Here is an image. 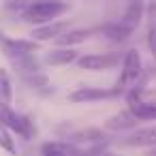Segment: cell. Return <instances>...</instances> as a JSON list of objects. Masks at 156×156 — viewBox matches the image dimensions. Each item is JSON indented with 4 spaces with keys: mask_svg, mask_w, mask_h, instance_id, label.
<instances>
[{
    "mask_svg": "<svg viewBox=\"0 0 156 156\" xmlns=\"http://www.w3.org/2000/svg\"><path fill=\"white\" fill-rule=\"evenodd\" d=\"M69 30H71V22L69 20H56V22H49V24H43V26H34L32 32H30V39L37 41V43L56 41L62 34H66Z\"/></svg>",
    "mask_w": 156,
    "mask_h": 156,
    "instance_id": "obj_8",
    "label": "cell"
},
{
    "mask_svg": "<svg viewBox=\"0 0 156 156\" xmlns=\"http://www.w3.org/2000/svg\"><path fill=\"white\" fill-rule=\"evenodd\" d=\"M22 81L32 90V92H37V94H51L54 92V88H51V83H49V79H47V75L45 73H32V75H24L22 77Z\"/></svg>",
    "mask_w": 156,
    "mask_h": 156,
    "instance_id": "obj_16",
    "label": "cell"
},
{
    "mask_svg": "<svg viewBox=\"0 0 156 156\" xmlns=\"http://www.w3.org/2000/svg\"><path fill=\"white\" fill-rule=\"evenodd\" d=\"M122 90L115 86V88H92V86H83V88H77L75 92L69 94V101L73 103H98V101H107V98H115L120 96Z\"/></svg>",
    "mask_w": 156,
    "mask_h": 156,
    "instance_id": "obj_5",
    "label": "cell"
},
{
    "mask_svg": "<svg viewBox=\"0 0 156 156\" xmlns=\"http://www.w3.org/2000/svg\"><path fill=\"white\" fill-rule=\"evenodd\" d=\"M145 13H147V37H145V41H147V49H150L152 58L156 60V2L147 5Z\"/></svg>",
    "mask_w": 156,
    "mask_h": 156,
    "instance_id": "obj_17",
    "label": "cell"
},
{
    "mask_svg": "<svg viewBox=\"0 0 156 156\" xmlns=\"http://www.w3.org/2000/svg\"><path fill=\"white\" fill-rule=\"evenodd\" d=\"M139 122L141 120H137L128 109H124V111H120V113H115V115H111L107 122H105V128L107 130H113V133H130V130H135L137 126H139Z\"/></svg>",
    "mask_w": 156,
    "mask_h": 156,
    "instance_id": "obj_12",
    "label": "cell"
},
{
    "mask_svg": "<svg viewBox=\"0 0 156 156\" xmlns=\"http://www.w3.org/2000/svg\"><path fill=\"white\" fill-rule=\"evenodd\" d=\"M118 145H122V147H156V124L126 133L122 139H118Z\"/></svg>",
    "mask_w": 156,
    "mask_h": 156,
    "instance_id": "obj_7",
    "label": "cell"
},
{
    "mask_svg": "<svg viewBox=\"0 0 156 156\" xmlns=\"http://www.w3.org/2000/svg\"><path fill=\"white\" fill-rule=\"evenodd\" d=\"M145 9H147L145 0H128V7H126L124 15H122L118 22H120L124 28H128L130 32H135V30L139 28V24H141L143 15H145Z\"/></svg>",
    "mask_w": 156,
    "mask_h": 156,
    "instance_id": "obj_10",
    "label": "cell"
},
{
    "mask_svg": "<svg viewBox=\"0 0 156 156\" xmlns=\"http://www.w3.org/2000/svg\"><path fill=\"white\" fill-rule=\"evenodd\" d=\"M143 75V64H141V56L137 49H128L122 58V71H120V79H118V88L124 92L128 86H137V81Z\"/></svg>",
    "mask_w": 156,
    "mask_h": 156,
    "instance_id": "obj_3",
    "label": "cell"
},
{
    "mask_svg": "<svg viewBox=\"0 0 156 156\" xmlns=\"http://www.w3.org/2000/svg\"><path fill=\"white\" fill-rule=\"evenodd\" d=\"M66 139H71V143H75V145L86 143L88 147L105 145V143H107V135H105L101 128H83V130L73 133V135H71V137H66Z\"/></svg>",
    "mask_w": 156,
    "mask_h": 156,
    "instance_id": "obj_13",
    "label": "cell"
},
{
    "mask_svg": "<svg viewBox=\"0 0 156 156\" xmlns=\"http://www.w3.org/2000/svg\"><path fill=\"white\" fill-rule=\"evenodd\" d=\"M94 32L107 37V39L113 41V43H124V41H128L130 34H133V32H130L128 28H124L120 22H109V24H105V26H101V28H94Z\"/></svg>",
    "mask_w": 156,
    "mask_h": 156,
    "instance_id": "obj_14",
    "label": "cell"
},
{
    "mask_svg": "<svg viewBox=\"0 0 156 156\" xmlns=\"http://www.w3.org/2000/svg\"><path fill=\"white\" fill-rule=\"evenodd\" d=\"M94 34L92 28H75V30H69L66 34H62L60 39H56V47H75V45H81L83 41H88V37Z\"/></svg>",
    "mask_w": 156,
    "mask_h": 156,
    "instance_id": "obj_15",
    "label": "cell"
},
{
    "mask_svg": "<svg viewBox=\"0 0 156 156\" xmlns=\"http://www.w3.org/2000/svg\"><path fill=\"white\" fill-rule=\"evenodd\" d=\"M75 64L83 71H109L120 64V56L118 54H83L77 58Z\"/></svg>",
    "mask_w": 156,
    "mask_h": 156,
    "instance_id": "obj_6",
    "label": "cell"
},
{
    "mask_svg": "<svg viewBox=\"0 0 156 156\" xmlns=\"http://www.w3.org/2000/svg\"><path fill=\"white\" fill-rule=\"evenodd\" d=\"M0 103H5V105L13 103V81L5 69H0Z\"/></svg>",
    "mask_w": 156,
    "mask_h": 156,
    "instance_id": "obj_18",
    "label": "cell"
},
{
    "mask_svg": "<svg viewBox=\"0 0 156 156\" xmlns=\"http://www.w3.org/2000/svg\"><path fill=\"white\" fill-rule=\"evenodd\" d=\"M0 122H2L11 133L24 137V139H32L37 135V128H34V122L24 115V113H17L11 105H5L0 103Z\"/></svg>",
    "mask_w": 156,
    "mask_h": 156,
    "instance_id": "obj_2",
    "label": "cell"
},
{
    "mask_svg": "<svg viewBox=\"0 0 156 156\" xmlns=\"http://www.w3.org/2000/svg\"><path fill=\"white\" fill-rule=\"evenodd\" d=\"M0 147L7 150L9 154H17V145H15V139H13V133L0 122Z\"/></svg>",
    "mask_w": 156,
    "mask_h": 156,
    "instance_id": "obj_19",
    "label": "cell"
},
{
    "mask_svg": "<svg viewBox=\"0 0 156 156\" xmlns=\"http://www.w3.org/2000/svg\"><path fill=\"white\" fill-rule=\"evenodd\" d=\"M5 9L20 15L26 24L43 26V24L60 20L64 13H69L71 5L62 2V0H9Z\"/></svg>",
    "mask_w": 156,
    "mask_h": 156,
    "instance_id": "obj_1",
    "label": "cell"
},
{
    "mask_svg": "<svg viewBox=\"0 0 156 156\" xmlns=\"http://www.w3.org/2000/svg\"><path fill=\"white\" fill-rule=\"evenodd\" d=\"M77 58H79V51L75 47H54L45 54L43 62L49 66H69L77 62Z\"/></svg>",
    "mask_w": 156,
    "mask_h": 156,
    "instance_id": "obj_11",
    "label": "cell"
},
{
    "mask_svg": "<svg viewBox=\"0 0 156 156\" xmlns=\"http://www.w3.org/2000/svg\"><path fill=\"white\" fill-rule=\"evenodd\" d=\"M41 156H88L86 147L71 141H45L41 145Z\"/></svg>",
    "mask_w": 156,
    "mask_h": 156,
    "instance_id": "obj_9",
    "label": "cell"
},
{
    "mask_svg": "<svg viewBox=\"0 0 156 156\" xmlns=\"http://www.w3.org/2000/svg\"><path fill=\"white\" fill-rule=\"evenodd\" d=\"M41 47V43L32 41V39H15V37H7L0 32V49L7 56L9 62L22 58V56H28V54H34L37 49Z\"/></svg>",
    "mask_w": 156,
    "mask_h": 156,
    "instance_id": "obj_4",
    "label": "cell"
}]
</instances>
